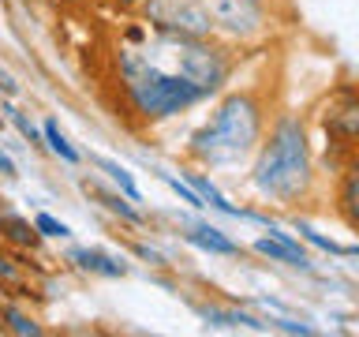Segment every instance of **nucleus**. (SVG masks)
<instances>
[{
    "label": "nucleus",
    "instance_id": "nucleus-3",
    "mask_svg": "<svg viewBox=\"0 0 359 337\" xmlns=\"http://www.w3.org/2000/svg\"><path fill=\"white\" fill-rule=\"evenodd\" d=\"M116 67H120V83H123V94H128L131 109L139 112L146 124L172 120V117L195 109L198 101L210 98L206 90L198 83H191L184 72L165 67L146 49H120Z\"/></svg>",
    "mask_w": 359,
    "mask_h": 337
},
{
    "label": "nucleus",
    "instance_id": "nucleus-18",
    "mask_svg": "<svg viewBox=\"0 0 359 337\" xmlns=\"http://www.w3.org/2000/svg\"><path fill=\"white\" fill-rule=\"evenodd\" d=\"M296 229H299L303 240H307L311 247H318V251H325V255H344V244H337V240H330V236H322L318 229H311L307 221H296Z\"/></svg>",
    "mask_w": 359,
    "mask_h": 337
},
{
    "label": "nucleus",
    "instance_id": "nucleus-29",
    "mask_svg": "<svg viewBox=\"0 0 359 337\" xmlns=\"http://www.w3.org/2000/svg\"><path fill=\"white\" fill-rule=\"evenodd\" d=\"M0 124H4V120H0Z\"/></svg>",
    "mask_w": 359,
    "mask_h": 337
},
{
    "label": "nucleus",
    "instance_id": "nucleus-9",
    "mask_svg": "<svg viewBox=\"0 0 359 337\" xmlns=\"http://www.w3.org/2000/svg\"><path fill=\"white\" fill-rule=\"evenodd\" d=\"M184 240L191 247H198V251H206V255H224V258L240 255V244H236L229 232H221L217 225H191L184 232Z\"/></svg>",
    "mask_w": 359,
    "mask_h": 337
},
{
    "label": "nucleus",
    "instance_id": "nucleus-1",
    "mask_svg": "<svg viewBox=\"0 0 359 337\" xmlns=\"http://www.w3.org/2000/svg\"><path fill=\"white\" fill-rule=\"evenodd\" d=\"M314 180H318V168H314L307 124L296 112H280L258 143L247 184L262 202L296 206L314 195Z\"/></svg>",
    "mask_w": 359,
    "mask_h": 337
},
{
    "label": "nucleus",
    "instance_id": "nucleus-8",
    "mask_svg": "<svg viewBox=\"0 0 359 337\" xmlns=\"http://www.w3.org/2000/svg\"><path fill=\"white\" fill-rule=\"evenodd\" d=\"M67 263H75L79 270L97 274V277H128V263H123L120 255L101 251V247H72V251H67Z\"/></svg>",
    "mask_w": 359,
    "mask_h": 337
},
{
    "label": "nucleus",
    "instance_id": "nucleus-23",
    "mask_svg": "<svg viewBox=\"0 0 359 337\" xmlns=\"http://www.w3.org/2000/svg\"><path fill=\"white\" fill-rule=\"evenodd\" d=\"M0 94H4V98H19V83L4 72V67H0Z\"/></svg>",
    "mask_w": 359,
    "mask_h": 337
},
{
    "label": "nucleus",
    "instance_id": "nucleus-19",
    "mask_svg": "<svg viewBox=\"0 0 359 337\" xmlns=\"http://www.w3.org/2000/svg\"><path fill=\"white\" fill-rule=\"evenodd\" d=\"M34 229H38V236H45V240H64V236H72V229H67L64 221H56L53 213H34Z\"/></svg>",
    "mask_w": 359,
    "mask_h": 337
},
{
    "label": "nucleus",
    "instance_id": "nucleus-14",
    "mask_svg": "<svg viewBox=\"0 0 359 337\" xmlns=\"http://www.w3.org/2000/svg\"><path fill=\"white\" fill-rule=\"evenodd\" d=\"M0 232H4L8 240H15L19 247H34V244L41 240V236H38V229H34V221L19 218V213H11V210H4V213H0Z\"/></svg>",
    "mask_w": 359,
    "mask_h": 337
},
{
    "label": "nucleus",
    "instance_id": "nucleus-6",
    "mask_svg": "<svg viewBox=\"0 0 359 337\" xmlns=\"http://www.w3.org/2000/svg\"><path fill=\"white\" fill-rule=\"evenodd\" d=\"M322 128L333 150H352L359 157V90H337V98L322 112Z\"/></svg>",
    "mask_w": 359,
    "mask_h": 337
},
{
    "label": "nucleus",
    "instance_id": "nucleus-16",
    "mask_svg": "<svg viewBox=\"0 0 359 337\" xmlns=\"http://www.w3.org/2000/svg\"><path fill=\"white\" fill-rule=\"evenodd\" d=\"M41 139L49 143V150H53L56 157H60V161H67V165H79V150H75V146L64 139V131H60V124H56V120H45Z\"/></svg>",
    "mask_w": 359,
    "mask_h": 337
},
{
    "label": "nucleus",
    "instance_id": "nucleus-5",
    "mask_svg": "<svg viewBox=\"0 0 359 337\" xmlns=\"http://www.w3.org/2000/svg\"><path fill=\"white\" fill-rule=\"evenodd\" d=\"M213 30L236 41H255L266 34V0H206Z\"/></svg>",
    "mask_w": 359,
    "mask_h": 337
},
{
    "label": "nucleus",
    "instance_id": "nucleus-24",
    "mask_svg": "<svg viewBox=\"0 0 359 337\" xmlns=\"http://www.w3.org/2000/svg\"><path fill=\"white\" fill-rule=\"evenodd\" d=\"M0 173H4V176H15V161H11L4 150H0Z\"/></svg>",
    "mask_w": 359,
    "mask_h": 337
},
{
    "label": "nucleus",
    "instance_id": "nucleus-15",
    "mask_svg": "<svg viewBox=\"0 0 359 337\" xmlns=\"http://www.w3.org/2000/svg\"><path fill=\"white\" fill-rule=\"evenodd\" d=\"M191 187H195V191H198V195H202V202H206V206H213V210H221V213H224V218H243V210H240V206H232V202H229V199H224V195H221V191H217V187H213V184H210V180H206V176H198V173H191Z\"/></svg>",
    "mask_w": 359,
    "mask_h": 337
},
{
    "label": "nucleus",
    "instance_id": "nucleus-26",
    "mask_svg": "<svg viewBox=\"0 0 359 337\" xmlns=\"http://www.w3.org/2000/svg\"><path fill=\"white\" fill-rule=\"evenodd\" d=\"M142 38H146L142 27H131V30H128V41H142Z\"/></svg>",
    "mask_w": 359,
    "mask_h": 337
},
{
    "label": "nucleus",
    "instance_id": "nucleus-22",
    "mask_svg": "<svg viewBox=\"0 0 359 337\" xmlns=\"http://www.w3.org/2000/svg\"><path fill=\"white\" fill-rule=\"evenodd\" d=\"M269 330H280V333H299V337H311V333H314L307 322H296V319H269Z\"/></svg>",
    "mask_w": 359,
    "mask_h": 337
},
{
    "label": "nucleus",
    "instance_id": "nucleus-28",
    "mask_svg": "<svg viewBox=\"0 0 359 337\" xmlns=\"http://www.w3.org/2000/svg\"><path fill=\"white\" fill-rule=\"evenodd\" d=\"M123 4H135V0H123Z\"/></svg>",
    "mask_w": 359,
    "mask_h": 337
},
{
    "label": "nucleus",
    "instance_id": "nucleus-27",
    "mask_svg": "<svg viewBox=\"0 0 359 337\" xmlns=\"http://www.w3.org/2000/svg\"><path fill=\"white\" fill-rule=\"evenodd\" d=\"M344 255H359V244H344Z\"/></svg>",
    "mask_w": 359,
    "mask_h": 337
},
{
    "label": "nucleus",
    "instance_id": "nucleus-10",
    "mask_svg": "<svg viewBox=\"0 0 359 337\" xmlns=\"http://www.w3.org/2000/svg\"><path fill=\"white\" fill-rule=\"evenodd\" d=\"M195 311L206 319L210 326H221V330H255V333H269V322H258L255 315L236 311V308H217V303H195Z\"/></svg>",
    "mask_w": 359,
    "mask_h": 337
},
{
    "label": "nucleus",
    "instance_id": "nucleus-2",
    "mask_svg": "<svg viewBox=\"0 0 359 337\" xmlns=\"http://www.w3.org/2000/svg\"><path fill=\"white\" fill-rule=\"evenodd\" d=\"M269 112L262 105V98L251 90H232L217 101V109L210 112V120L191 135V157L198 165L224 168V165H240L243 157H251L258 150L266 135Z\"/></svg>",
    "mask_w": 359,
    "mask_h": 337
},
{
    "label": "nucleus",
    "instance_id": "nucleus-20",
    "mask_svg": "<svg viewBox=\"0 0 359 337\" xmlns=\"http://www.w3.org/2000/svg\"><path fill=\"white\" fill-rule=\"evenodd\" d=\"M4 112L11 117V124H15V128H19V135H22V139H27V143H41V131L34 128V120L27 117V112H19V109H11V105H4Z\"/></svg>",
    "mask_w": 359,
    "mask_h": 337
},
{
    "label": "nucleus",
    "instance_id": "nucleus-17",
    "mask_svg": "<svg viewBox=\"0 0 359 337\" xmlns=\"http://www.w3.org/2000/svg\"><path fill=\"white\" fill-rule=\"evenodd\" d=\"M0 319L8 322L11 333H22V337H38V333H41V326L34 322L30 315H22L19 308H4V311H0Z\"/></svg>",
    "mask_w": 359,
    "mask_h": 337
},
{
    "label": "nucleus",
    "instance_id": "nucleus-25",
    "mask_svg": "<svg viewBox=\"0 0 359 337\" xmlns=\"http://www.w3.org/2000/svg\"><path fill=\"white\" fill-rule=\"evenodd\" d=\"M0 277H19V270H15V266H11V263H8V258H4V255H0Z\"/></svg>",
    "mask_w": 359,
    "mask_h": 337
},
{
    "label": "nucleus",
    "instance_id": "nucleus-12",
    "mask_svg": "<svg viewBox=\"0 0 359 337\" xmlns=\"http://www.w3.org/2000/svg\"><path fill=\"white\" fill-rule=\"evenodd\" d=\"M83 187H86L105 210H112L116 218H123L128 225H142V210H135L128 195H120V191H105V187H97V184H83Z\"/></svg>",
    "mask_w": 359,
    "mask_h": 337
},
{
    "label": "nucleus",
    "instance_id": "nucleus-13",
    "mask_svg": "<svg viewBox=\"0 0 359 337\" xmlns=\"http://www.w3.org/2000/svg\"><path fill=\"white\" fill-rule=\"evenodd\" d=\"M90 161H94V165L101 168V173H105V176L112 180V184L120 187V195H128L131 202H142V191H139V184H135L131 173H128V168H123L120 161H112V157H101V154H94Z\"/></svg>",
    "mask_w": 359,
    "mask_h": 337
},
{
    "label": "nucleus",
    "instance_id": "nucleus-7",
    "mask_svg": "<svg viewBox=\"0 0 359 337\" xmlns=\"http://www.w3.org/2000/svg\"><path fill=\"white\" fill-rule=\"evenodd\" d=\"M251 251H255V255H262V258H269V263H285V266H292V270H303V274H314V263H311L307 247H303L299 240L285 244V240H277V236L262 232V236H258V240L251 244Z\"/></svg>",
    "mask_w": 359,
    "mask_h": 337
},
{
    "label": "nucleus",
    "instance_id": "nucleus-11",
    "mask_svg": "<svg viewBox=\"0 0 359 337\" xmlns=\"http://www.w3.org/2000/svg\"><path fill=\"white\" fill-rule=\"evenodd\" d=\"M337 213H341L352 229H359V157L341 176V187H337Z\"/></svg>",
    "mask_w": 359,
    "mask_h": 337
},
{
    "label": "nucleus",
    "instance_id": "nucleus-4",
    "mask_svg": "<svg viewBox=\"0 0 359 337\" xmlns=\"http://www.w3.org/2000/svg\"><path fill=\"white\" fill-rule=\"evenodd\" d=\"M146 22L154 27V34H180V38L213 34L206 0H146Z\"/></svg>",
    "mask_w": 359,
    "mask_h": 337
},
{
    "label": "nucleus",
    "instance_id": "nucleus-21",
    "mask_svg": "<svg viewBox=\"0 0 359 337\" xmlns=\"http://www.w3.org/2000/svg\"><path fill=\"white\" fill-rule=\"evenodd\" d=\"M161 180H165V184H168V187H172V191H176V195H180V199H184V202H191V206H195V210H206V202H202V195H198V191H195V187H191V184H180V180H176L172 173H161Z\"/></svg>",
    "mask_w": 359,
    "mask_h": 337
}]
</instances>
